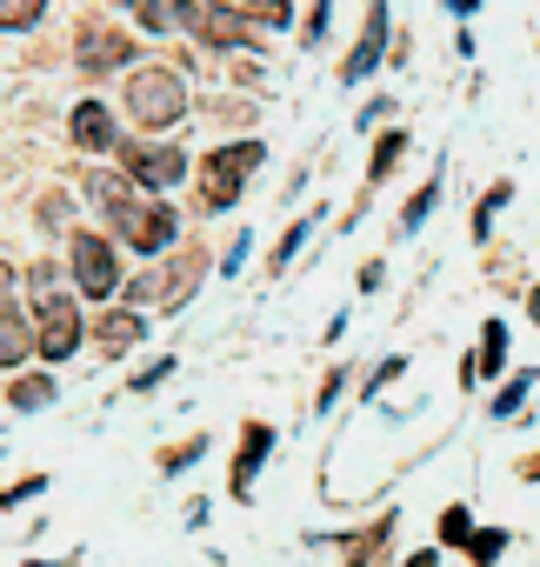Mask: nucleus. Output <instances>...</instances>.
I'll return each instance as SVG.
<instances>
[{
  "label": "nucleus",
  "mask_w": 540,
  "mask_h": 567,
  "mask_svg": "<svg viewBox=\"0 0 540 567\" xmlns=\"http://www.w3.org/2000/svg\"><path fill=\"white\" fill-rule=\"evenodd\" d=\"M127 114H134L141 127H174V121L187 114L180 74H174V68H141V74H127Z\"/></svg>",
  "instance_id": "obj_1"
},
{
  "label": "nucleus",
  "mask_w": 540,
  "mask_h": 567,
  "mask_svg": "<svg viewBox=\"0 0 540 567\" xmlns=\"http://www.w3.org/2000/svg\"><path fill=\"white\" fill-rule=\"evenodd\" d=\"M68 267H74V288H81V295H94V301H107V295L121 288L114 247H107L101 234H74V247H68Z\"/></svg>",
  "instance_id": "obj_2"
},
{
  "label": "nucleus",
  "mask_w": 540,
  "mask_h": 567,
  "mask_svg": "<svg viewBox=\"0 0 540 567\" xmlns=\"http://www.w3.org/2000/svg\"><path fill=\"white\" fill-rule=\"evenodd\" d=\"M260 141H240V147H214V161H207V207L220 214V207H233V194H240V181L260 167Z\"/></svg>",
  "instance_id": "obj_3"
},
{
  "label": "nucleus",
  "mask_w": 540,
  "mask_h": 567,
  "mask_svg": "<svg viewBox=\"0 0 540 567\" xmlns=\"http://www.w3.org/2000/svg\"><path fill=\"white\" fill-rule=\"evenodd\" d=\"M87 200H94V207H101V220H107V227H121V234L147 214V200H141V187H134L127 174H87Z\"/></svg>",
  "instance_id": "obj_4"
},
{
  "label": "nucleus",
  "mask_w": 540,
  "mask_h": 567,
  "mask_svg": "<svg viewBox=\"0 0 540 567\" xmlns=\"http://www.w3.org/2000/svg\"><path fill=\"white\" fill-rule=\"evenodd\" d=\"M74 348H81V315H74V301L61 295V301H48V308H41L34 354H41V361H74Z\"/></svg>",
  "instance_id": "obj_5"
},
{
  "label": "nucleus",
  "mask_w": 540,
  "mask_h": 567,
  "mask_svg": "<svg viewBox=\"0 0 540 567\" xmlns=\"http://www.w3.org/2000/svg\"><path fill=\"white\" fill-rule=\"evenodd\" d=\"M381 61H387V0H367V28H361V48L341 61V81H347V87H361Z\"/></svg>",
  "instance_id": "obj_6"
},
{
  "label": "nucleus",
  "mask_w": 540,
  "mask_h": 567,
  "mask_svg": "<svg viewBox=\"0 0 540 567\" xmlns=\"http://www.w3.org/2000/svg\"><path fill=\"white\" fill-rule=\"evenodd\" d=\"M121 161H127V181L134 187H180V174H187V154L180 147H127Z\"/></svg>",
  "instance_id": "obj_7"
},
{
  "label": "nucleus",
  "mask_w": 540,
  "mask_h": 567,
  "mask_svg": "<svg viewBox=\"0 0 540 567\" xmlns=\"http://www.w3.org/2000/svg\"><path fill=\"white\" fill-rule=\"evenodd\" d=\"M68 127H74V147H87V154H114L121 147V127H114V107L107 101H81Z\"/></svg>",
  "instance_id": "obj_8"
},
{
  "label": "nucleus",
  "mask_w": 540,
  "mask_h": 567,
  "mask_svg": "<svg viewBox=\"0 0 540 567\" xmlns=\"http://www.w3.org/2000/svg\"><path fill=\"white\" fill-rule=\"evenodd\" d=\"M174 227H180V214H174V207H154V200H147V214H141V220L127 227V247H134V254H160V247L174 240Z\"/></svg>",
  "instance_id": "obj_9"
},
{
  "label": "nucleus",
  "mask_w": 540,
  "mask_h": 567,
  "mask_svg": "<svg viewBox=\"0 0 540 567\" xmlns=\"http://www.w3.org/2000/svg\"><path fill=\"white\" fill-rule=\"evenodd\" d=\"M267 454H274V427L253 421V427H247V441H240V461H233V494H247V487H253V474H260V461H267Z\"/></svg>",
  "instance_id": "obj_10"
},
{
  "label": "nucleus",
  "mask_w": 540,
  "mask_h": 567,
  "mask_svg": "<svg viewBox=\"0 0 540 567\" xmlns=\"http://www.w3.org/2000/svg\"><path fill=\"white\" fill-rule=\"evenodd\" d=\"M500 361H507V328H500V321H487V328H480V348H474V361L460 368V381H480V374H500Z\"/></svg>",
  "instance_id": "obj_11"
},
{
  "label": "nucleus",
  "mask_w": 540,
  "mask_h": 567,
  "mask_svg": "<svg viewBox=\"0 0 540 567\" xmlns=\"http://www.w3.org/2000/svg\"><path fill=\"white\" fill-rule=\"evenodd\" d=\"M28 354H34V334H28V321L0 315V368H21Z\"/></svg>",
  "instance_id": "obj_12"
},
{
  "label": "nucleus",
  "mask_w": 540,
  "mask_h": 567,
  "mask_svg": "<svg viewBox=\"0 0 540 567\" xmlns=\"http://www.w3.org/2000/svg\"><path fill=\"white\" fill-rule=\"evenodd\" d=\"M121 61H127V41H121V34H87V48H81V68H87V74L121 68Z\"/></svg>",
  "instance_id": "obj_13"
},
{
  "label": "nucleus",
  "mask_w": 540,
  "mask_h": 567,
  "mask_svg": "<svg viewBox=\"0 0 540 567\" xmlns=\"http://www.w3.org/2000/svg\"><path fill=\"white\" fill-rule=\"evenodd\" d=\"M54 394H61V388H54V374H21V381L8 388V401H14V408H28V414H34V408H48Z\"/></svg>",
  "instance_id": "obj_14"
},
{
  "label": "nucleus",
  "mask_w": 540,
  "mask_h": 567,
  "mask_svg": "<svg viewBox=\"0 0 540 567\" xmlns=\"http://www.w3.org/2000/svg\"><path fill=\"white\" fill-rule=\"evenodd\" d=\"M48 14V0H0V34H21Z\"/></svg>",
  "instance_id": "obj_15"
},
{
  "label": "nucleus",
  "mask_w": 540,
  "mask_h": 567,
  "mask_svg": "<svg viewBox=\"0 0 540 567\" xmlns=\"http://www.w3.org/2000/svg\"><path fill=\"white\" fill-rule=\"evenodd\" d=\"M141 328H147L141 315H114V321L101 328V348H107V354H127V348L141 341Z\"/></svg>",
  "instance_id": "obj_16"
},
{
  "label": "nucleus",
  "mask_w": 540,
  "mask_h": 567,
  "mask_svg": "<svg viewBox=\"0 0 540 567\" xmlns=\"http://www.w3.org/2000/svg\"><path fill=\"white\" fill-rule=\"evenodd\" d=\"M513 200V181H500V187H487L480 194V207H474V240H487V227H494V214Z\"/></svg>",
  "instance_id": "obj_17"
},
{
  "label": "nucleus",
  "mask_w": 540,
  "mask_h": 567,
  "mask_svg": "<svg viewBox=\"0 0 540 567\" xmlns=\"http://www.w3.org/2000/svg\"><path fill=\"white\" fill-rule=\"evenodd\" d=\"M127 8H134V21H141L147 34H167V28H174V0H127Z\"/></svg>",
  "instance_id": "obj_18"
},
{
  "label": "nucleus",
  "mask_w": 540,
  "mask_h": 567,
  "mask_svg": "<svg viewBox=\"0 0 540 567\" xmlns=\"http://www.w3.org/2000/svg\"><path fill=\"white\" fill-rule=\"evenodd\" d=\"M407 154V134L394 127V134H381V147H374V167H367V181H387V167Z\"/></svg>",
  "instance_id": "obj_19"
},
{
  "label": "nucleus",
  "mask_w": 540,
  "mask_h": 567,
  "mask_svg": "<svg viewBox=\"0 0 540 567\" xmlns=\"http://www.w3.org/2000/svg\"><path fill=\"white\" fill-rule=\"evenodd\" d=\"M434 200H440V174H434V181H427V187H420V194L407 200V214H401V234H414V227H420V220L434 214Z\"/></svg>",
  "instance_id": "obj_20"
},
{
  "label": "nucleus",
  "mask_w": 540,
  "mask_h": 567,
  "mask_svg": "<svg viewBox=\"0 0 540 567\" xmlns=\"http://www.w3.org/2000/svg\"><path fill=\"white\" fill-rule=\"evenodd\" d=\"M527 388H533V374H527V368H520V374H513V381H507V388H500V394H494V421H507V414H513V408H520V401H527Z\"/></svg>",
  "instance_id": "obj_21"
},
{
  "label": "nucleus",
  "mask_w": 540,
  "mask_h": 567,
  "mask_svg": "<svg viewBox=\"0 0 540 567\" xmlns=\"http://www.w3.org/2000/svg\"><path fill=\"white\" fill-rule=\"evenodd\" d=\"M247 8H253V21H267V28H288V21H294L288 0H247Z\"/></svg>",
  "instance_id": "obj_22"
},
{
  "label": "nucleus",
  "mask_w": 540,
  "mask_h": 567,
  "mask_svg": "<svg viewBox=\"0 0 540 567\" xmlns=\"http://www.w3.org/2000/svg\"><path fill=\"white\" fill-rule=\"evenodd\" d=\"M34 295H41V308H48V301H61V267H54V260H41V267H34Z\"/></svg>",
  "instance_id": "obj_23"
},
{
  "label": "nucleus",
  "mask_w": 540,
  "mask_h": 567,
  "mask_svg": "<svg viewBox=\"0 0 540 567\" xmlns=\"http://www.w3.org/2000/svg\"><path fill=\"white\" fill-rule=\"evenodd\" d=\"M308 227H314V220H294V227L281 234V247H274V267H288V260L301 254V240H308Z\"/></svg>",
  "instance_id": "obj_24"
},
{
  "label": "nucleus",
  "mask_w": 540,
  "mask_h": 567,
  "mask_svg": "<svg viewBox=\"0 0 540 567\" xmlns=\"http://www.w3.org/2000/svg\"><path fill=\"white\" fill-rule=\"evenodd\" d=\"M467 534H474L467 507H447V514H440V540H467Z\"/></svg>",
  "instance_id": "obj_25"
},
{
  "label": "nucleus",
  "mask_w": 540,
  "mask_h": 567,
  "mask_svg": "<svg viewBox=\"0 0 540 567\" xmlns=\"http://www.w3.org/2000/svg\"><path fill=\"white\" fill-rule=\"evenodd\" d=\"M467 547H474V560H494L507 547V534H467Z\"/></svg>",
  "instance_id": "obj_26"
},
{
  "label": "nucleus",
  "mask_w": 540,
  "mask_h": 567,
  "mask_svg": "<svg viewBox=\"0 0 540 567\" xmlns=\"http://www.w3.org/2000/svg\"><path fill=\"white\" fill-rule=\"evenodd\" d=\"M401 368H407V361H401V354H394V361H381V368H374V381H367V394H381V388H387V381H394V374H401Z\"/></svg>",
  "instance_id": "obj_27"
},
{
  "label": "nucleus",
  "mask_w": 540,
  "mask_h": 567,
  "mask_svg": "<svg viewBox=\"0 0 540 567\" xmlns=\"http://www.w3.org/2000/svg\"><path fill=\"white\" fill-rule=\"evenodd\" d=\"M200 447H207V441H187L180 454H167V474H180V467H194V461H200Z\"/></svg>",
  "instance_id": "obj_28"
},
{
  "label": "nucleus",
  "mask_w": 540,
  "mask_h": 567,
  "mask_svg": "<svg viewBox=\"0 0 540 567\" xmlns=\"http://www.w3.org/2000/svg\"><path fill=\"white\" fill-rule=\"evenodd\" d=\"M0 315H14V267L0 260Z\"/></svg>",
  "instance_id": "obj_29"
},
{
  "label": "nucleus",
  "mask_w": 540,
  "mask_h": 567,
  "mask_svg": "<svg viewBox=\"0 0 540 567\" xmlns=\"http://www.w3.org/2000/svg\"><path fill=\"white\" fill-rule=\"evenodd\" d=\"M174 368H180V361H154V368H147V374H141V381H134V388H160V381H167V374H174Z\"/></svg>",
  "instance_id": "obj_30"
},
{
  "label": "nucleus",
  "mask_w": 540,
  "mask_h": 567,
  "mask_svg": "<svg viewBox=\"0 0 540 567\" xmlns=\"http://www.w3.org/2000/svg\"><path fill=\"white\" fill-rule=\"evenodd\" d=\"M328 34V0H314V14H308V41H321Z\"/></svg>",
  "instance_id": "obj_31"
},
{
  "label": "nucleus",
  "mask_w": 540,
  "mask_h": 567,
  "mask_svg": "<svg viewBox=\"0 0 540 567\" xmlns=\"http://www.w3.org/2000/svg\"><path fill=\"white\" fill-rule=\"evenodd\" d=\"M447 8H454V14H460V21H467V14H474V8H480V0H447Z\"/></svg>",
  "instance_id": "obj_32"
},
{
  "label": "nucleus",
  "mask_w": 540,
  "mask_h": 567,
  "mask_svg": "<svg viewBox=\"0 0 540 567\" xmlns=\"http://www.w3.org/2000/svg\"><path fill=\"white\" fill-rule=\"evenodd\" d=\"M407 567H434V554H414V560H407Z\"/></svg>",
  "instance_id": "obj_33"
},
{
  "label": "nucleus",
  "mask_w": 540,
  "mask_h": 567,
  "mask_svg": "<svg viewBox=\"0 0 540 567\" xmlns=\"http://www.w3.org/2000/svg\"><path fill=\"white\" fill-rule=\"evenodd\" d=\"M533 321H540V288H533Z\"/></svg>",
  "instance_id": "obj_34"
},
{
  "label": "nucleus",
  "mask_w": 540,
  "mask_h": 567,
  "mask_svg": "<svg viewBox=\"0 0 540 567\" xmlns=\"http://www.w3.org/2000/svg\"><path fill=\"white\" fill-rule=\"evenodd\" d=\"M28 567H48V560H28Z\"/></svg>",
  "instance_id": "obj_35"
}]
</instances>
